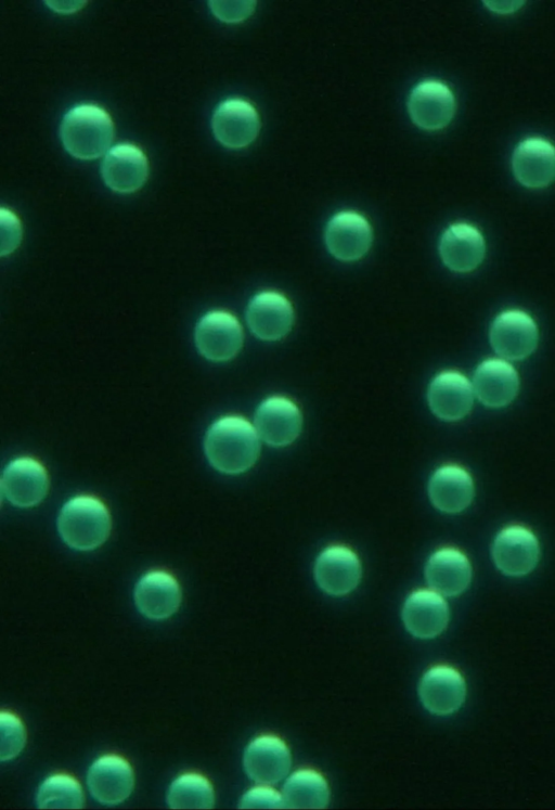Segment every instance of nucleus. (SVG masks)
Listing matches in <instances>:
<instances>
[{"label": "nucleus", "mask_w": 555, "mask_h": 810, "mask_svg": "<svg viewBox=\"0 0 555 810\" xmlns=\"http://www.w3.org/2000/svg\"><path fill=\"white\" fill-rule=\"evenodd\" d=\"M466 684L462 674L453 667L437 665L424 672L418 684V697L431 713H453L465 700Z\"/></svg>", "instance_id": "4468645a"}, {"label": "nucleus", "mask_w": 555, "mask_h": 810, "mask_svg": "<svg viewBox=\"0 0 555 810\" xmlns=\"http://www.w3.org/2000/svg\"><path fill=\"white\" fill-rule=\"evenodd\" d=\"M245 317L250 332L256 337L269 342L286 336L294 322V311L288 299L272 291L253 296Z\"/></svg>", "instance_id": "2eb2a0df"}, {"label": "nucleus", "mask_w": 555, "mask_h": 810, "mask_svg": "<svg viewBox=\"0 0 555 810\" xmlns=\"http://www.w3.org/2000/svg\"><path fill=\"white\" fill-rule=\"evenodd\" d=\"M241 809H282L286 808L283 795L267 784L251 787L240 799Z\"/></svg>", "instance_id": "c756f323"}, {"label": "nucleus", "mask_w": 555, "mask_h": 810, "mask_svg": "<svg viewBox=\"0 0 555 810\" xmlns=\"http://www.w3.org/2000/svg\"><path fill=\"white\" fill-rule=\"evenodd\" d=\"M87 786L98 802L116 806L130 797L134 787V772L122 756L105 754L90 764Z\"/></svg>", "instance_id": "39448f33"}, {"label": "nucleus", "mask_w": 555, "mask_h": 810, "mask_svg": "<svg viewBox=\"0 0 555 810\" xmlns=\"http://www.w3.org/2000/svg\"><path fill=\"white\" fill-rule=\"evenodd\" d=\"M324 242L327 250L341 261L362 258L373 242L369 221L359 213L345 210L335 214L326 223Z\"/></svg>", "instance_id": "1a4fd4ad"}, {"label": "nucleus", "mask_w": 555, "mask_h": 810, "mask_svg": "<svg viewBox=\"0 0 555 810\" xmlns=\"http://www.w3.org/2000/svg\"><path fill=\"white\" fill-rule=\"evenodd\" d=\"M255 427L269 446L285 447L300 434L302 417L298 407L281 396L263 400L255 413Z\"/></svg>", "instance_id": "f3484780"}, {"label": "nucleus", "mask_w": 555, "mask_h": 810, "mask_svg": "<svg viewBox=\"0 0 555 810\" xmlns=\"http://www.w3.org/2000/svg\"><path fill=\"white\" fill-rule=\"evenodd\" d=\"M36 803L39 809H81L85 806V794L73 775L57 772L41 782Z\"/></svg>", "instance_id": "cd10ccee"}, {"label": "nucleus", "mask_w": 555, "mask_h": 810, "mask_svg": "<svg viewBox=\"0 0 555 810\" xmlns=\"http://www.w3.org/2000/svg\"><path fill=\"white\" fill-rule=\"evenodd\" d=\"M401 617L405 629L413 637L433 639L447 628L449 607L438 592L416 590L404 601Z\"/></svg>", "instance_id": "aec40b11"}, {"label": "nucleus", "mask_w": 555, "mask_h": 810, "mask_svg": "<svg viewBox=\"0 0 555 810\" xmlns=\"http://www.w3.org/2000/svg\"><path fill=\"white\" fill-rule=\"evenodd\" d=\"M469 381L460 372L443 371L430 382L427 401L439 419L453 422L463 419L472 409L474 395Z\"/></svg>", "instance_id": "4be33fe9"}, {"label": "nucleus", "mask_w": 555, "mask_h": 810, "mask_svg": "<svg viewBox=\"0 0 555 810\" xmlns=\"http://www.w3.org/2000/svg\"><path fill=\"white\" fill-rule=\"evenodd\" d=\"M292 766L291 751L285 742L273 734L253 738L243 754L247 776L258 784H275L283 780Z\"/></svg>", "instance_id": "9d476101"}, {"label": "nucleus", "mask_w": 555, "mask_h": 810, "mask_svg": "<svg viewBox=\"0 0 555 810\" xmlns=\"http://www.w3.org/2000/svg\"><path fill=\"white\" fill-rule=\"evenodd\" d=\"M166 801L171 809H211L215 807L214 786L198 772H184L170 783Z\"/></svg>", "instance_id": "bb28decb"}, {"label": "nucleus", "mask_w": 555, "mask_h": 810, "mask_svg": "<svg viewBox=\"0 0 555 810\" xmlns=\"http://www.w3.org/2000/svg\"><path fill=\"white\" fill-rule=\"evenodd\" d=\"M438 250L442 262L449 269L469 272L482 262L486 243L477 228L466 222H456L442 232Z\"/></svg>", "instance_id": "412c9836"}, {"label": "nucleus", "mask_w": 555, "mask_h": 810, "mask_svg": "<svg viewBox=\"0 0 555 810\" xmlns=\"http://www.w3.org/2000/svg\"><path fill=\"white\" fill-rule=\"evenodd\" d=\"M411 120L424 130L447 127L455 113V99L450 88L439 80H423L415 85L408 98Z\"/></svg>", "instance_id": "6e6552de"}, {"label": "nucleus", "mask_w": 555, "mask_h": 810, "mask_svg": "<svg viewBox=\"0 0 555 810\" xmlns=\"http://www.w3.org/2000/svg\"><path fill=\"white\" fill-rule=\"evenodd\" d=\"M489 339L493 350L509 360H521L533 352L539 333L533 319L521 310H505L491 323Z\"/></svg>", "instance_id": "423d86ee"}, {"label": "nucleus", "mask_w": 555, "mask_h": 810, "mask_svg": "<svg viewBox=\"0 0 555 810\" xmlns=\"http://www.w3.org/2000/svg\"><path fill=\"white\" fill-rule=\"evenodd\" d=\"M49 489L46 468L33 458L22 457L11 461L1 477V491L15 506L30 507L40 503Z\"/></svg>", "instance_id": "f8f14e48"}, {"label": "nucleus", "mask_w": 555, "mask_h": 810, "mask_svg": "<svg viewBox=\"0 0 555 810\" xmlns=\"http://www.w3.org/2000/svg\"><path fill=\"white\" fill-rule=\"evenodd\" d=\"M512 171L524 187L550 185L555 181V145L540 137L520 141L512 154Z\"/></svg>", "instance_id": "a211bd4d"}, {"label": "nucleus", "mask_w": 555, "mask_h": 810, "mask_svg": "<svg viewBox=\"0 0 555 810\" xmlns=\"http://www.w3.org/2000/svg\"><path fill=\"white\" fill-rule=\"evenodd\" d=\"M428 496L438 510L444 513H459L470 504L474 498V483L463 467L443 465L431 475Z\"/></svg>", "instance_id": "393cba45"}, {"label": "nucleus", "mask_w": 555, "mask_h": 810, "mask_svg": "<svg viewBox=\"0 0 555 810\" xmlns=\"http://www.w3.org/2000/svg\"><path fill=\"white\" fill-rule=\"evenodd\" d=\"M22 239L18 218L9 209L1 208V256L11 254Z\"/></svg>", "instance_id": "2f4dec72"}, {"label": "nucleus", "mask_w": 555, "mask_h": 810, "mask_svg": "<svg viewBox=\"0 0 555 810\" xmlns=\"http://www.w3.org/2000/svg\"><path fill=\"white\" fill-rule=\"evenodd\" d=\"M107 507L91 496H77L61 509L57 529L63 541L79 551H90L107 539L111 531Z\"/></svg>", "instance_id": "7ed1b4c3"}, {"label": "nucleus", "mask_w": 555, "mask_h": 810, "mask_svg": "<svg viewBox=\"0 0 555 810\" xmlns=\"http://www.w3.org/2000/svg\"><path fill=\"white\" fill-rule=\"evenodd\" d=\"M282 795L285 807L292 809H322L330 801L328 784L313 769L293 772L284 783Z\"/></svg>", "instance_id": "a878e982"}, {"label": "nucleus", "mask_w": 555, "mask_h": 810, "mask_svg": "<svg viewBox=\"0 0 555 810\" xmlns=\"http://www.w3.org/2000/svg\"><path fill=\"white\" fill-rule=\"evenodd\" d=\"M491 554L499 570L507 576L529 574L538 564L540 547L537 537L526 527L503 528L494 538Z\"/></svg>", "instance_id": "9b49d317"}, {"label": "nucleus", "mask_w": 555, "mask_h": 810, "mask_svg": "<svg viewBox=\"0 0 555 810\" xmlns=\"http://www.w3.org/2000/svg\"><path fill=\"white\" fill-rule=\"evenodd\" d=\"M473 388L482 404L490 408L505 407L518 393V374L508 362L488 359L477 367L473 376Z\"/></svg>", "instance_id": "5701e85b"}, {"label": "nucleus", "mask_w": 555, "mask_h": 810, "mask_svg": "<svg viewBox=\"0 0 555 810\" xmlns=\"http://www.w3.org/2000/svg\"><path fill=\"white\" fill-rule=\"evenodd\" d=\"M194 340L204 358L215 362L228 361L241 350L243 331L233 314L223 310H212L197 321Z\"/></svg>", "instance_id": "20e7f679"}, {"label": "nucleus", "mask_w": 555, "mask_h": 810, "mask_svg": "<svg viewBox=\"0 0 555 810\" xmlns=\"http://www.w3.org/2000/svg\"><path fill=\"white\" fill-rule=\"evenodd\" d=\"M104 183L118 193H132L143 187L149 177V162L141 149L119 143L108 150L101 167Z\"/></svg>", "instance_id": "dca6fc26"}, {"label": "nucleus", "mask_w": 555, "mask_h": 810, "mask_svg": "<svg viewBox=\"0 0 555 810\" xmlns=\"http://www.w3.org/2000/svg\"><path fill=\"white\" fill-rule=\"evenodd\" d=\"M425 578L429 587L439 594L456 596L469 586L470 563L460 550L443 548L429 556Z\"/></svg>", "instance_id": "b1692460"}, {"label": "nucleus", "mask_w": 555, "mask_h": 810, "mask_svg": "<svg viewBox=\"0 0 555 810\" xmlns=\"http://www.w3.org/2000/svg\"><path fill=\"white\" fill-rule=\"evenodd\" d=\"M211 129L216 140L228 149H243L255 141L260 131L256 108L246 100L232 98L218 104Z\"/></svg>", "instance_id": "0eeeda50"}, {"label": "nucleus", "mask_w": 555, "mask_h": 810, "mask_svg": "<svg viewBox=\"0 0 555 810\" xmlns=\"http://www.w3.org/2000/svg\"><path fill=\"white\" fill-rule=\"evenodd\" d=\"M212 14L223 23H240L249 17L254 10L255 1H209Z\"/></svg>", "instance_id": "7c9ffc66"}, {"label": "nucleus", "mask_w": 555, "mask_h": 810, "mask_svg": "<svg viewBox=\"0 0 555 810\" xmlns=\"http://www.w3.org/2000/svg\"><path fill=\"white\" fill-rule=\"evenodd\" d=\"M182 594L177 579L165 570H151L137 582L133 600L137 609L152 620L171 617L179 608Z\"/></svg>", "instance_id": "6ab92c4d"}, {"label": "nucleus", "mask_w": 555, "mask_h": 810, "mask_svg": "<svg viewBox=\"0 0 555 810\" xmlns=\"http://www.w3.org/2000/svg\"><path fill=\"white\" fill-rule=\"evenodd\" d=\"M57 13H72L81 9L86 1H46Z\"/></svg>", "instance_id": "473e14b6"}, {"label": "nucleus", "mask_w": 555, "mask_h": 810, "mask_svg": "<svg viewBox=\"0 0 555 810\" xmlns=\"http://www.w3.org/2000/svg\"><path fill=\"white\" fill-rule=\"evenodd\" d=\"M204 449L214 468L224 474H241L249 470L259 457V435L247 420L236 415L223 416L209 426Z\"/></svg>", "instance_id": "f257e3e1"}, {"label": "nucleus", "mask_w": 555, "mask_h": 810, "mask_svg": "<svg viewBox=\"0 0 555 810\" xmlns=\"http://www.w3.org/2000/svg\"><path fill=\"white\" fill-rule=\"evenodd\" d=\"M26 744V730L22 720L12 711L0 713V759L10 761L17 757Z\"/></svg>", "instance_id": "c85d7f7f"}, {"label": "nucleus", "mask_w": 555, "mask_h": 810, "mask_svg": "<svg viewBox=\"0 0 555 810\" xmlns=\"http://www.w3.org/2000/svg\"><path fill=\"white\" fill-rule=\"evenodd\" d=\"M114 123L108 113L95 104L69 108L60 125V139L72 156L91 160L108 152L114 140Z\"/></svg>", "instance_id": "f03ea898"}, {"label": "nucleus", "mask_w": 555, "mask_h": 810, "mask_svg": "<svg viewBox=\"0 0 555 810\" xmlns=\"http://www.w3.org/2000/svg\"><path fill=\"white\" fill-rule=\"evenodd\" d=\"M313 575L317 584L330 595L341 596L353 591L361 579L357 554L344 545H331L317 557Z\"/></svg>", "instance_id": "ddd939ff"}]
</instances>
